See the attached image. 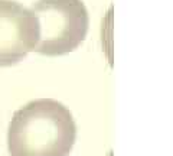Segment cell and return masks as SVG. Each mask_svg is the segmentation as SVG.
<instances>
[{"mask_svg": "<svg viewBox=\"0 0 173 156\" xmlns=\"http://www.w3.org/2000/svg\"><path fill=\"white\" fill-rule=\"evenodd\" d=\"M77 139L71 112L52 98L30 101L9 124L10 156H68Z\"/></svg>", "mask_w": 173, "mask_h": 156, "instance_id": "6da1fadb", "label": "cell"}, {"mask_svg": "<svg viewBox=\"0 0 173 156\" xmlns=\"http://www.w3.org/2000/svg\"><path fill=\"white\" fill-rule=\"evenodd\" d=\"M39 36L33 51L46 56L75 51L88 34L90 18L82 0H38L32 6Z\"/></svg>", "mask_w": 173, "mask_h": 156, "instance_id": "7a4b0ae2", "label": "cell"}, {"mask_svg": "<svg viewBox=\"0 0 173 156\" xmlns=\"http://www.w3.org/2000/svg\"><path fill=\"white\" fill-rule=\"evenodd\" d=\"M38 20L13 0H0V67L20 62L38 42Z\"/></svg>", "mask_w": 173, "mask_h": 156, "instance_id": "3957f363", "label": "cell"}]
</instances>
